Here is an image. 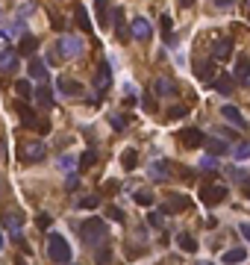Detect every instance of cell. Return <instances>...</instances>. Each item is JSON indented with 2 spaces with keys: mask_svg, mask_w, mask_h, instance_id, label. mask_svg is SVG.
<instances>
[{
  "mask_svg": "<svg viewBox=\"0 0 250 265\" xmlns=\"http://www.w3.org/2000/svg\"><path fill=\"white\" fill-rule=\"evenodd\" d=\"M80 230H83V241L88 245V248L106 241V221H103V218H95V215L85 218L83 224H80Z\"/></svg>",
  "mask_w": 250,
  "mask_h": 265,
  "instance_id": "6da1fadb",
  "label": "cell"
},
{
  "mask_svg": "<svg viewBox=\"0 0 250 265\" xmlns=\"http://www.w3.org/2000/svg\"><path fill=\"white\" fill-rule=\"evenodd\" d=\"M48 256L53 259V262H71V245L65 241V236H59V233H50L48 236Z\"/></svg>",
  "mask_w": 250,
  "mask_h": 265,
  "instance_id": "7a4b0ae2",
  "label": "cell"
},
{
  "mask_svg": "<svg viewBox=\"0 0 250 265\" xmlns=\"http://www.w3.org/2000/svg\"><path fill=\"white\" fill-rule=\"evenodd\" d=\"M83 53V41L77 36H62L59 45H56V56L59 59H77Z\"/></svg>",
  "mask_w": 250,
  "mask_h": 265,
  "instance_id": "3957f363",
  "label": "cell"
},
{
  "mask_svg": "<svg viewBox=\"0 0 250 265\" xmlns=\"http://www.w3.org/2000/svg\"><path fill=\"white\" fill-rule=\"evenodd\" d=\"M44 153H48V147H44L41 139H27L24 145H21V159L24 162H41Z\"/></svg>",
  "mask_w": 250,
  "mask_h": 265,
  "instance_id": "277c9868",
  "label": "cell"
},
{
  "mask_svg": "<svg viewBox=\"0 0 250 265\" xmlns=\"http://www.w3.org/2000/svg\"><path fill=\"white\" fill-rule=\"evenodd\" d=\"M226 194H230V189L226 186H218V183H206L200 189V201L206 206H215V204H221V201H226Z\"/></svg>",
  "mask_w": 250,
  "mask_h": 265,
  "instance_id": "5b68a950",
  "label": "cell"
},
{
  "mask_svg": "<svg viewBox=\"0 0 250 265\" xmlns=\"http://www.w3.org/2000/svg\"><path fill=\"white\" fill-rule=\"evenodd\" d=\"M18 50H12V48H3L0 50V71L3 74H15L18 71Z\"/></svg>",
  "mask_w": 250,
  "mask_h": 265,
  "instance_id": "8992f818",
  "label": "cell"
},
{
  "mask_svg": "<svg viewBox=\"0 0 250 265\" xmlns=\"http://www.w3.org/2000/svg\"><path fill=\"white\" fill-rule=\"evenodd\" d=\"M109 83H112V68H109V62H100L95 71V89L97 92H106Z\"/></svg>",
  "mask_w": 250,
  "mask_h": 265,
  "instance_id": "52a82bcc",
  "label": "cell"
},
{
  "mask_svg": "<svg viewBox=\"0 0 250 265\" xmlns=\"http://www.w3.org/2000/svg\"><path fill=\"white\" fill-rule=\"evenodd\" d=\"M153 30H150V21L147 18H132V38L135 41H150Z\"/></svg>",
  "mask_w": 250,
  "mask_h": 265,
  "instance_id": "ba28073f",
  "label": "cell"
},
{
  "mask_svg": "<svg viewBox=\"0 0 250 265\" xmlns=\"http://www.w3.org/2000/svg\"><path fill=\"white\" fill-rule=\"evenodd\" d=\"M177 139H179V145H183V147H200L206 136H203L200 130H194V127H189V130H183V132H179Z\"/></svg>",
  "mask_w": 250,
  "mask_h": 265,
  "instance_id": "9c48e42d",
  "label": "cell"
},
{
  "mask_svg": "<svg viewBox=\"0 0 250 265\" xmlns=\"http://www.w3.org/2000/svg\"><path fill=\"white\" fill-rule=\"evenodd\" d=\"M153 95L156 97H174V95H177L174 80H168V77H156V80H153Z\"/></svg>",
  "mask_w": 250,
  "mask_h": 265,
  "instance_id": "30bf717a",
  "label": "cell"
},
{
  "mask_svg": "<svg viewBox=\"0 0 250 265\" xmlns=\"http://www.w3.org/2000/svg\"><path fill=\"white\" fill-rule=\"evenodd\" d=\"M221 115H224L226 124H233V127H238V130H247V121H244V115H241L236 106H230V103H226V106L221 109Z\"/></svg>",
  "mask_w": 250,
  "mask_h": 265,
  "instance_id": "8fae6325",
  "label": "cell"
},
{
  "mask_svg": "<svg viewBox=\"0 0 250 265\" xmlns=\"http://www.w3.org/2000/svg\"><path fill=\"white\" fill-rule=\"evenodd\" d=\"M56 89H59L62 95H68V97H80V95H83V83L68 80V77H59V80H56Z\"/></svg>",
  "mask_w": 250,
  "mask_h": 265,
  "instance_id": "7c38bea8",
  "label": "cell"
},
{
  "mask_svg": "<svg viewBox=\"0 0 250 265\" xmlns=\"http://www.w3.org/2000/svg\"><path fill=\"white\" fill-rule=\"evenodd\" d=\"M24 221H27V215L21 212V209H18V212H15V209H9V212L3 215V227L12 230V233H18V230L24 227Z\"/></svg>",
  "mask_w": 250,
  "mask_h": 265,
  "instance_id": "4fadbf2b",
  "label": "cell"
},
{
  "mask_svg": "<svg viewBox=\"0 0 250 265\" xmlns=\"http://www.w3.org/2000/svg\"><path fill=\"white\" fill-rule=\"evenodd\" d=\"M15 109H18V115H21V124H24V127H30V130H36V124H38L36 112L27 106L24 100H18V103H15Z\"/></svg>",
  "mask_w": 250,
  "mask_h": 265,
  "instance_id": "5bb4252c",
  "label": "cell"
},
{
  "mask_svg": "<svg viewBox=\"0 0 250 265\" xmlns=\"http://www.w3.org/2000/svg\"><path fill=\"white\" fill-rule=\"evenodd\" d=\"M183 209H189V197H183V194H171L162 204V212H183Z\"/></svg>",
  "mask_w": 250,
  "mask_h": 265,
  "instance_id": "9a60e30c",
  "label": "cell"
},
{
  "mask_svg": "<svg viewBox=\"0 0 250 265\" xmlns=\"http://www.w3.org/2000/svg\"><path fill=\"white\" fill-rule=\"evenodd\" d=\"M230 53H233V41L230 38H218L212 45V59H230Z\"/></svg>",
  "mask_w": 250,
  "mask_h": 265,
  "instance_id": "2e32d148",
  "label": "cell"
},
{
  "mask_svg": "<svg viewBox=\"0 0 250 265\" xmlns=\"http://www.w3.org/2000/svg\"><path fill=\"white\" fill-rule=\"evenodd\" d=\"M95 15H97V24L106 30L112 21H109V0H95Z\"/></svg>",
  "mask_w": 250,
  "mask_h": 265,
  "instance_id": "e0dca14e",
  "label": "cell"
},
{
  "mask_svg": "<svg viewBox=\"0 0 250 265\" xmlns=\"http://www.w3.org/2000/svg\"><path fill=\"white\" fill-rule=\"evenodd\" d=\"M197 80H200V83H209V85L215 83V62H200V65H197Z\"/></svg>",
  "mask_w": 250,
  "mask_h": 265,
  "instance_id": "ac0fdd59",
  "label": "cell"
},
{
  "mask_svg": "<svg viewBox=\"0 0 250 265\" xmlns=\"http://www.w3.org/2000/svg\"><path fill=\"white\" fill-rule=\"evenodd\" d=\"M250 77V59L244 56V53H238V59H236V80L238 83H244Z\"/></svg>",
  "mask_w": 250,
  "mask_h": 265,
  "instance_id": "d6986e66",
  "label": "cell"
},
{
  "mask_svg": "<svg viewBox=\"0 0 250 265\" xmlns=\"http://www.w3.org/2000/svg\"><path fill=\"white\" fill-rule=\"evenodd\" d=\"M244 256H247V253H244V248H230V251H224V256H221V259H224L226 265H238V262H244Z\"/></svg>",
  "mask_w": 250,
  "mask_h": 265,
  "instance_id": "ffe728a7",
  "label": "cell"
},
{
  "mask_svg": "<svg viewBox=\"0 0 250 265\" xmlns=\"http://www.w3.org/2000/svg\"><path fill=\"white\" fill-rule=\"evenodd\" d=\"M212 89L218 92V95H230V92H233V80H230V74H221V77H215Z\"/></svg>",
  "mask_w": 250,
  "mask_h": 265,
  "instance_id": "44dd1931",
  "label": "cell"
},
{
  "mask_svg": "<svg viewBox=\"0 0 250 265\" xmlns=\"http://www.w3.org/2000/svg\"><path fill=\"white\" fill-rule=\"evenodd\" d=\"M30 77H36V80H41V83L48 80V68H44V62L36 59V56L30 59Z\"/></svg>",
  "mask_w": 250,
  "mask_h": 265,
  "instance_id": "7402d4cb",
  "label": "cell"
},
{
  "mask_svg": "<svg viewBox=\"0 0 250 265\" xmlns=\"http://www.w3.org/2000/svg\"><path fill=\"white\" fill-rule=\"evenodd\" d=\"M74 18H77V27H80L83 33H92V21H88L85 6H77V9H74Z\"/></svg>",
  "mask_w": 250,
  "mask_h": 265,
  "instance_id": "603a6c76",
  "label": "cell"
},
{
  "mask_svg": "<svg viewBox=\"0 0 250 265\" xmlns=\"http://www.w3.org/2000/svg\"><path fill=\"white\" fill-rule=\"evenodd\" d=\"M206 153H209V157L226 153V142H221V139H206Z\"/></svg>",
  "mask_w": 250,
  "mask_h": 265,
  "instance_id": "cb8c5ba5",
  "label": "cell"
},
{
  "mask_svg": "<svg viewBox=\"0 0 250 265\" xmlns=\"http://www.w3.org/2000/svg\"><path fill=\"white\" fill-rule=\"evenodd\" d=\"M135 162H139V153H135V147H127V150L121 153V165H124V171H132V168H135Z\"/></svg>",
  "mask_w": 250,
  "mask_h": 265,
  "instance_id": "d4e9b609",
  "label": "cell"
},
{
  "mask_svg": "<svg viewBox=\"0 0 250 265\" xmlns=\"http://www.w3.org/2000/svg\"><path fill=\"white\" fill-rule=\"evenodd\" d=\"M177 245L186 253H194V251H197V239H194V236H189V233H179V236H177Z\"/></svg>",
  "mask_w": 250,
  "mask_h": 265,
  "instance_id": "484cf974",
  "label": "cell"
},
{
  "mask_svg": "<svg viewBox=\"0 0 250 265\" xmlns=\"http://www.w3.org/2000/svg\"><path fill=\"white\" fill-rule=\"evenodd\" d=\"M36 38L33 36H24L21 38V45H18V53H21V56H33V53H36Z\"/></svg>",
  "mask_w": 250,
  "mask_h": 265,
  "instance_id": "4316f807",
  "label": "cell"
},
{
  "mask_svg": "<svg viewBox=\"0 0 250 265\" xmlns=\"http://www.w3.org/2000/svg\"><path fill=\"white\" fill-rule=\"evenodd\" d=\"M150 174H153V177H159V180H168L171 168H168L165 159H159V162H153V165H150Z\"/></svg>",
  "mask_w": 250,
  "mask_h": 265,
  "instance_id": "83f0119b",
  "label": "cell"
},
{
  "mask_svg": "<svg viewBox=\"0 0 250 265\" xmlns=\"http://www.w3.org/2000/svg\"><path fill=\"white\" fill-rule=\"evenodd\" d=\"M36 100H38V103H41L44 109H50V106H53V95H50V89H48V85L36 89Z\"/></svg>",
  "mask_w": 250,
  "mask_h": 265,
  "instance_id": "f1b7e54d",
  "label": "cell"
},
{
  "mask_svg": "<svg viewBox=\"0 0 250 265\" xmlns=\"http://www.w3.org/2000/svg\"><path fill=\"white\" fill-rule=\"evenodd\" d=\"M159 24H162L165 41H168V45H174V33H171V27H174V18H171V15H162V18H159Z\"/></svg>",
  "mask_w": 250,
  "mask_h": 265,
  "instance_id": "f546056e",
  "label": "cell"
},
{
  "mask_svg": "<svg viewBox=\"0 0 250 265\" xmlns=\"http://www.w3.org/2000/svg\"><path fill=\"white\" fill-rule=\"evenodd\" d=\"M15 92H18L21 100H30V97H33V85L27 83V80H18V83H15Z\"/></svg>",
  "mask_w": 250,
  "mask_h": 265,
  "instance_id": "4dcf8cb0",
  "label": "cell"
},
{
  "mask_svg": "<svg viewBox=\"0 0 250 265\" xmlns=\"http://www.w3.org/2000/svg\"><path fill=\"white\" fill-rule=\"evenodd\" d=\"M115 33H118V38H127V27H124V9H115Z\"/></svg>",
  "mask_w": 250,
  "mask_h": 265,
  "instance_id": "1f68e13d",
  "label": "cell"
},
{
  "mask_svg": "<svg viewBox=\"0 0 250 265\" xmlns=\"http://www.w3.org/2000/svg\"><path fill=\"white\" fill-rule=\"evenodd\" d=\"M92 165H97V153H95V150H85V153H83V157H80V168H92Z\"/></svg>",
  "mask_w": 250,
  "mask_h": 265,
  "instance_id": "d6a6232c",
  "label": "cell"
},
{
  "mask_svg": "<svg viewBox=\"0 0 250 265\" xmlns=\"http://www.w3.org/2000/svg\"><path fill=\"white\" fill-rule=\"evenodd\" d=\"M186 115H189V109H186V106H171L165 118L168 121H179V118H186Z\"/></svg>",
  "mask_w": 250,
  "mask_h": 265,
  "instance_id": "836d02e7",
  "label": "cell"
},
{
  "mask_svg": "<svg viewBox=\"0 0 250 265\" xmlns=\"http://www.w3.org/2000/svg\"><path fill=\"white\" fill-rule=\"evenodd\" d=\"M132 201H135L139 206H150V204H153V194H150V192H135V194H132Z\"/></svg>",
  "mask_w": 250,
  "mask_h": 265,
  "instance_id": "e575fe53",
  "label": "cell"
},
{
  "mask_svg": "<svg viewBox=\"0 0 250 265\" xmlns=\"http://www.w3.org/2000/svg\"><path fill=\"white\" fill-rule=\"evenodd\" d=\"M200 168H203V171H215V168H218V159L206 153V157L200 159Z\"/></svg>",
  "mask_w": 250,
  "mask_h": 265,
  "instance_id": "d590c367",
  "label": "cell"
},
{
  "mask_svg": "<svg viewBox=\"0 0 250 265\" xmlns=\"http://www.w3.org/2000/svg\"><path fill=\"white\" fill-rule=\"evenodd\" d=\"M97 201H100L97 194H85L83 201H80V206H83V209H95V206H97Z\"/></svg>",
  "mask_w": 250,
  "mask_h": 265,
  "instance_id": "8d00e7d4",
  "label": "cell"
},
{
  "mask_svg": "<svg viewBox=\"0 0 250 265\" xmlns=\"http://www.w3.org/2000/svg\"><path fill=\"white\" fill-rule=\"evenodd\" d=\"M109 124H112V130H124L127 127V121L121 118V115H109Z\"/></svg>",
  "mask_w": 250,
  "mask_h": 265,
  "instance_id": "74e56055",
  "label": "cell"
},
{
  "mask_svg": "<svg viewBox=\"0 0 250 265\" xmlns=\"http://www.w3.org/2000/svg\"><path fill=\"white\" fill-rule=\"evenodd\" d=\"M147 224H150V227H162V215L150 212V215H147Z\"/></svg>",
  "mask_w": 250,
  "mask_h": 265,
  "instance_id": "f35d334b",
  "label": "cell"
},
{
  "mask_svg": "<svg viewBox=\"0 0 250 265\" xmlns=\"http://www.w3.org/2000/svg\"><path fill=\"white\" fill-rule=\"evenodd\" d=\"M109 256H112V253H109V248H103V251L97 253V265H106V262H109Z\"/></svg>",
  "mask_w": 250,
  "mask_h": 265,
  "instance_id": "ab89813d",
  "label": "cell"
},
{
  "mask_svg": "<svg viewBox=\"0 0 250 265\" xmlns=\"http://www.w3.org/2000/svg\"><path fill=\"white\" fill-rule=\"evenodd\" d=\"M36 130L41 132V136H44V132H50V121H48V118H41V121L36 124Z\"/></svg>",
  "mask_w": 250,
  "mask_h": 265,
  "instance_id": "60d3db41",
  "label": "cell"
},
{
  "mask_svg": "<svg viewBox=\"0 0 250 265\" xmlns=\"http://www.w3.org/2000/svg\"><path fill=\"white\" fill-rule=\"evenodd\" d=\"M59 168H62V171H71V168H74V159H71V157H62V159H59Z\"/></svg>",
  "mask_w": 250,
  "mask_h": 265,
  "instance_id": "b9f144b4",
  "label": "cell"
},
{
  "mask_svg": "<svg viewBox=\"0 0 250 265\" xmlns=\"http://www.w3.org/2000/svg\"><path fill=\"white\" fill-rule=\"evenodd\" d=\"M109 218H112V221H124V212H121L118 206H112V209H109Z\"/></svg>",
  "mask_w": 250,
  "mask_h": 265,
  "instance_id": "7bdbcfd3",
  "label": "cell"
},
{
  "mask_svg": "<svg viewBox=\"0 0 250 265\" xmlns=\"http://www.w3.org/2000/svg\"><path fill=\"white\" fill-rule=\"evenodd\" d=\"M36 224H38V230L50 227V215H38V218H36Z\"/></svg>",
  "mask_w": 250,
  "mask_h": 265,
  "instance_id": "ee69618b",
  "label": "cell"
},
{
  "mask_svg": "<svg viewBox=\"0 0 250 265\" xmlns=\"http://www.w3.org/2000/svg\"><path fill=\"white\" fill-rule=\"evenodd\" d=\"M236 157H238V159H247V157H250V145H241V147L236 150Z\"/></svg>",
  "mask_w": 250,
  "mask_h": 265,
  "instance_id": "f6af8a7d",
  "label": "cell"
},
{
  "mask_svg": "<svg viewBox=\"0 0 250 265\" xmlns=\"http://www.w3.org/2000/svg\"><path fill=\"white\" fill-rule=\"evenodd\" d=\"M142 103H144V109H147V112H153V109H156V103H153V97H150V95H144Z\"/></svg>",
  "mask_w": 250,
  "mask_h": 265,
  "instance_id": "bcb514c9",
  "label": "cell"
},
{
  "mask_svg": "<svg viewBox=\"0 0 250 265\" xmlns=\"http://www.w3.org/2000/svg\"><path fill=\"white\" fill-rule=\"evenodd\" d=\"M103 189H106V192H118V183H115V180H106V183H103Z\"/></svg>",
  "mask_w": 250,
  "mask_h": 265,
  "instance_id": "7dc6e473",
  "label": "cell"
},
{
  "mask_svg": "<svg viewBox=\"0 0 250 265\" xmlns=\"http://www.w3.org/2000/svg\"><path fill=\"white\" fill-rule=\"evenodd\" d=\"M238 230H241V236H244V239L250 241V224H241V227H238Z\"/></svg>",
  "mask_w": 250,
  "mask_h": 265,
  "instance_id": "c3c4849f",
  "label": "cell"
},
{
  "mask_svg": "<svg viewBox=\"0 0 250 265\" xmlns=\"http://www.w3.org/2000/svg\"><path fill=\"white\" fill-rule=\"evenodd\" d=\"M215 3H218V6H230V3H233V0H215Z\"/></svg>",
  "mask_w": 250,
  "mask_h": 265,
  "instance_id": "681fc988",
  "label": "cell"
},
{
  "mask_svg": "<svg viewBox=\"0 0 250 265\" xmlns=\"http://www.w3.org/2000/svg\"><path fill=\"white\" fill-rule=\"evenodd\" d=\"M191 3H194V0H179V6H191Z\"/></svg>",
  "mask_w": 250,
  "mask_h": 265,
  "instance_id": "f907efd6",
  "label": "cell"
},
{
  "mask_svg": "<svg viewBox=\"0 0 250 265\" xmlns=\"http://www.w3.org/2000/svg\"><path fill=\"white\" fill-rule=\"evenodd\" d=\"M15 265H27V262L21 259V256H15Z\"/></svg>",
  "mask_w": 250,
  "mask_h": 265,
  "instance_id": "816d5d0a",
  "label": "cell"
},
{
  "mask_svg": "<svg viewBox=\"0 0 250 265\" xmlns=\"http://www.w3.org/2000/svg\"><path fill=\"white\" fill-rule=\"evenodd\" d=\"M0 248H3V233H0Z\"/></svg>",
  "mask_w": 250,
  "mask_h": 265,
  "instance_id": "f5cc1de1",
  "label": "cell"
},
{
  "mask_svg": "<svg viewBox=\"0 0 250 265\" xmlns=\"http://www.w3.org/2000/svg\"><path fill=\"white\" fill-rule=\"evenodd\" d=\"M197 265H212V262H197Z\"/></svg>",
  "mask_w": 250,
  "mask_h": 265,
  "instance_id": "db71d44e",
  "label": "cell"
}]
</instances>
